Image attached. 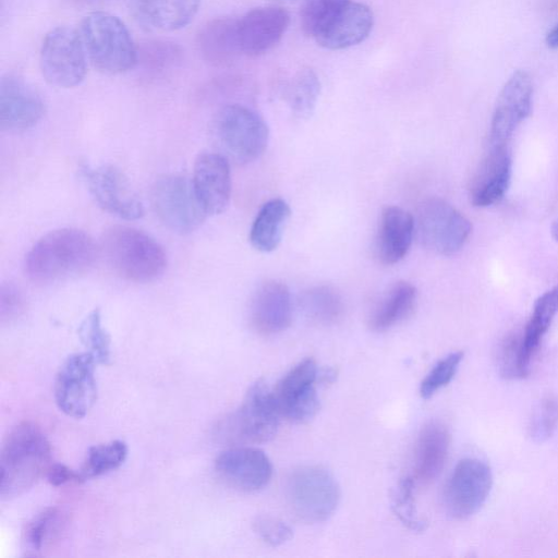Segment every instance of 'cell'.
<instances>
[{"label":"cell","mask_w":558,"mask_h":558,"mask_svg":"<svg viewBox=\"0 0 558 558\" xmlns=\"http://www.w3.org/2000/svg\"><path fill=\"white\" fill-rule=\"evenodd\" d=\"M199 0H134L140 23L148 28L173 31L187 25L198 11Z\"/></svg>","instance_id":"26"},{"label":"cell","mask_w":558,"mask_h":558,"mask_svg":"<svg viewBox=\"0 0 558 558\" xmlns=\"http://www.w3.org/2000/svg\"><path fill=\"white\" fill-rule=\"evenodd\" d=\"M464 353L451 352L439 360L420 385V396L423 399L432 398L439 389L446 387L454 377Z\"/></svg>","instance_id":"38"},{"label":"cell","mask_w":558,"mask_h":558,"mask_svg":"<svg viewBox=\"0 0 558 558\" xmlns=\"http://www.w3.org/2000/svg\"><path fill=\"white\" fill-rule=\"evenodd\" d=\"M450 433L440 421H429L420 430L414 456V481L433 483L441 473L449 451Z\"/></svg>","instance_id":"23"},{"label":"cell","mask_w":558,"mask_h":558,"mask_svg":"<svg viewBox=\"0 0 558 558\" xmlns=\"http://www.w3.org/2000/svg\"><path fill=\"white\" fill-rule=\"evenodd\" d=\"M415 233L414 217L407 210L386 207L380 215L375 238V255L384 265L399 263L408 254Z\"/></svg>","instance_id":"22"},{"label":"cell","mask_w":558,"mask_h":558,"mask_svg":"<svg viewBox=\"0 0 558 558\" xmlns=\"http://www.w3.org/2000/svg\"><path fill=\"white\" fill-rule=\"evenodd\" d=\"M512 157L505 146H490L472 182L470 197L476 207L500 202L511 183Z\"/></svg>","instance_id":"21"},{"label":"cell","mask_w":558,"mask_h":558,"mask_svg":"<svg viewBox=\"0 0 558 558\" xmlns=\"http://www.w3.org/2000/svg\"><path fill=\"white\" fill-rule=\"evenodd\" d=\"M546 44L551 49L558 48V23L548 32Z\"/></svg>","instance_id":"45"},{"label":"cell","mask_w":558,"mask_h":558,"mask_svg":"<svg viewBox=\"0 0 558 558\" xmlns=\"http://www.w3.org/2000/svg\"><path fill=\"white\" fill-rule=\"evenodd\" d=\"M374 16L371 9L350 1L315 39L329 50H340L363 41L371 33Z\"/></svg>","instance_id":"24"},{"label":"cell","mask_w":558,"mask_h":558,"mask_svg":"<svg viewBox=\"0 0 558 558\" xmlns=\"http://www.w3.org/2000/svg\"><path fill=\"white\" fill-rule=\"evenodd\" d=\"M101 248L113 270L132 282H151L162 276L167 267L163 247L135 228H110L102 238Z\"/></svg>","instance_id":"3"},{"label":"cell","mask_w":558,"mask_h":558,"mask_svg":"<svg viewBox=\"0 0 558 558\" xmlns=\"http://www.w3.org/2000/svg\"><path fill=\"white\" fill-rule=\"evenodd\" d=\"M62 525V514L57 508H46L37 513L23 532V546L28 556H37L56 538Z\"/></svg>","instance_id":"33"},{"label":"cell","mask_w":558,"mask_h":558,"mask_svg":"<svg viewBox=\"0 0 558 558\" xmlns=\"http://www.w3.org/2000/svg\"><path fill=\"white\" fill-rule=\"evenodd\" d=\"M45 475L52 486H61L71 481L78 482V473L62 463H51Z\"/></svg>","instance_id":"43"},{"label":"cell","mask_w":558,"mask_h":558,"mask_svg":"<svg viewBox=\"0 0 558 558\" xmlns=\"http://www.w3.org/2000/svg\"><path fill=\"white\" fill-rule=\"evenodd\" d=\"M255 533L268 545L280 546L293 536L292 529L280 519L271 515H258L253 522Z\"/></svg>","instance_id":"41"},{"label":"cell","mask_w":558,"mask_h":558,"mask_svg":"<svg viewBox=\"0 0 558 558\" xmlns=\"http://www.w3.org/2000/svg\"><path fill=\"white\" fill-rule=\"evenodd\" d=\"M82 40L95 68L119 74L136 64L137 47L124 23L106 12H93L82 22Z\"/></svg>","instance_id":"6"},{"label":"cell","mask_w":558,"mask_h":558,"mask_svg":"<svg viewBox=\"0 0 558 558\" xmlns=\"http://www.w3.org/2000/svg\"><path fill=\"white\" fill-rule=\"evenodd\" d=\"M318 366L311 359H304L293 366L272 390L281 416L295 424L311 421L320 409L316 392Z\"/></svg>","instance_id":"13"},{"label":"cell","mask_w":558,"mask_h":558,"mask_svg":"<svg viewBox=\"0 0 558 558\" xmlns=\"http://www.w3.org/2000/svg\"><path fill=\"white\" fill-rule=\"evenodd\" d=\"M290 16L278 7H263L248 11L239 20L242 53L251 57L274 48L288 28Z\"/></svg>","instance_id":"20"},{"label":"cell","mask_w":558,"mask_h":558,"mask_svg":"<svg viewBox=\"0 0 558 558\" xmlns=\"http://www.w3.org/2000/svg\"><path fill=\"white\" fill-rule=\"evenodd\" d=\"M250 323L263 336L286 330L292 320V300L288 287L277 280L260 284L250 305Z\"/></svg>","instance_id":"19"},{"label":"cell","mask_w":558,"mask_h":558,"mask_svg":"<svg viewBox=\"0 0 558 558\" xmlns=\"http://www.w3.org/2000/svg\"><path fill=\"white\" fill-rule=\"evenodd\" d=\"M414 220L421 244L441 255L458 253L466 243L472 229L463 214L438 197L421 203Z\"/></svg>","instance_id":"8"},{"label":"cell","mask_w":558,"mask_h":558,"mask_svg":"<svg viewBox=\"0 0 558 558\" xmlns=\"http://www.w3.org/2000/svg\"><path fill=\"white\" fill-rule=\"evenodd\" d=\"M181 47L169 40H148L137 48L136 64L148 75L166 74L182 61Z\"/></svg>","instance_id":"31"},{"label":"cell","mask_w":558,"mask_h":558,"mask_svg":"<svg viewBox=\"0 0 558 558\" xmlns=\"http://www.w3.org/2000/svg\"><path fill=\"white\" fill-rule=\"evenodd\" d=\"M500 376L506 379H521L529 375L521 356V337L511 335L504 339L497 351Z\"/></svg>","instance_id":"40"},{"label":"cell","mask_w":558,"mask_h":558,"mask_svg":"<svg viewBox=\"0 0 558 558\" xmlns=\"http://www.w3.org/2000/svg\"><path fill=\"white\" fill-rule=\"evenodd\" d=\"M45 113L39 92L23 77L7 74L0 80V129L22 132L35 126Z\"/></svg>","instance_id":"17"},{"label":"cell","mask_w":558,"mask_h":558,"mask_svg":"<svg viewBox=\"0 0 558 558\" xmlns=\"http://www.w3.org/2000/svg\"><path fill=\"white\" fill-rule=\"evenodd\" d=\"M98 257V246L83 230L63 228L41 236L28 251L24 271L39 284L53 283L87 271Z\"/></svg>","instance_id":"1"},{"label":"cell","mask_w":558,"mask_h":558,"mask_svg":"<svg viewBox=\"0 0 558 558\" xmlns=\"http://www.w3.org/2000/svg\"><path fill=\"white\" fill-rule=\"evenodd\" d=\"M202 58L214 66L232 63L242 53L239 38V20L219 17L206 23L197 35Z\"/></svg>","instance_id":"25"},{"label":"cell","mask_w":558,"mask_h":558,"mask_svg":"<svg viewBox=\"0 0 558 558\" xmlns=\"http://www.w3.org/2000/svg\"><path fill=\"white\" fill-rule=\"evenodd\" d=\"M151 207L159 220L180 234L191 233L206 219L192 180L179 174L159 178L150 192Z\"/></svg>","instance_id":"9"},{"label":"cell","mask_w":558,"mask_h":558,"mask_svg":"<svg viewBox=\"0 0 558 558\" xmlns=\"http://www.w3.org/2000/svg\"><path fill=\"white\" fill-rule=\"evenodd\" d=\"M558 312V284L539 295L521 336V356L530 372L531 361Z\"/></svg>","instance_id":"29"},{"label":"cell","mask_w":558,"mask_h":558,"mask_svg":"<svg viewBox=\"0 0 558 558\" xmlns=\"http://www.w3.org/2000/svg\"><path fill=\"white\" fill-rule=\"evenodd\" d=\"M337 378V372L331 367H325L318 369L317 374V384L319 385H329L332 384Z\"/></svg>","instance_id":"44"},{"label":"cell","mask_w":558,"mask_h":558,"mask_svg":"<svg viewBox=\"0 0 558 558\" xmlns=\"http://www.w3.org/2000/svg\"><path fill=\"white\" fill-rule=\"evenodd\" d=\"M291 215V209L282 198L266 202L257 213L250 231L252 246L263 253L275 251Z\"/></svg>","instance_id":"28"},{"label":"cell","mask_w":558,"mask_h":558,"mask_svg":"<svg viewBox=\"0 0 558 558\" xmlns=\"http://www.w3.org/2000/svg\"><path fill=\"white\" fill-rule=\"evenodd\" d=\"M82 170L90 194L104 210L125 220H136L144 215L142 202L118 168L104 165Z\"/></svg>","instance_id":"15"},{"label":"cell","mask_w":558,"mask_h":558,"mask_svg":"<svg viewBox=\"0 0 558 558\" xmlns=\"http://www.w3.org/2000/svg\"><path fill=\"white\" fill-rule=\"evenodd\" d=\"M417 290L408 281L393 283L374 306L368 326L373 331L390 329L409 317L416 304Z\"/></svg>","instance_id":"27"},{"label":"cell","mask_w":558,"mask_h":558,"mask_svg":"<svg viewBox=\"0 0 558 558\" xmlns=\"http://www.w3.org/2000/svg\"><path fill=\"white\" fill-rule=\"evenodd\" d=\"M192 183L207 216L222 213L231 195L229 160L219 153L199 154L194 163Z\"/></svg>","instance_id":"18"},{"label":"cell","mask_w":558,"mask_h":558,"mask_svg":"<svg viewBox=\"0 0 558 558\" xmlns=\"http://www.w3.org/2000/svg\"><path fill=\"white\" fill-rule=\"evenodd\" d=\"M211 135L221 155L235 163L245 165L264 154L269 130L258 113L233 104L222 107L216 113Z\"/></svg>","instance_id":"5"},{"label":"cell","mask_w":558,"mask_h":558,"mask_svg":"<svg viewBox=\"0 0 558 558\" xmlns=\"http://www.w3.org/2000/svg\"><path fill=\"white\" fill-rule=\"evenodd\" d=\"M215 470L229 486L252 493L264 488L272 475V464L260 449L232 446L215 460Z\"/></svg>","instance_id":"16"},{"label":"cell","mask_w":558,"mask_h":558,"mask_svg":"<svg viewBox=\"0 0 558 558\" xmlns=\"http://www.w3.org/2000/svg\"><path fill=\"white\" fill-rule=\"evenodd\" d=\"M415 481L412 476L401 478L391 495V509L400 522L413 532H424L427 521L418 515L414 502Z\"/></svg>","instance_id":"35"},{"label":"cell","mask_w":558,"mask_h":558,"mask_svg":"<svg viewBox=\"0 0 558 558\" xmlns=\"http://www.w3.org/2000/svg\"><path fill=\"white\" fill-rule=\"evenodd\" d=\"M493 486L490 466L483 460H460L445 487L444 502L447 513L453 519H466L485 504Z\"/></svg>","instance_id":"12"},{"label":"cell","mask_w":558,"mask_h":558,"mask_svg":"<svg viewBox=\"0 0 558 558\" xmlns=\"http://www.w3.org/2000/svg\"><path fill=\"white\" fill-rule=\"evenodd\" d=\"M50 444L41 428L22 422L5 436L0 452V496L11 499L32 488L46 474Z\"/></svg>","instance_id":"2"},{"label":"cell","mask_w":558,"mask_h":558,"mask_svg":"<svg viewBox=\"0 0 558 558\" xmlns=\"http://www.w3.org/2000/svg\"><path fill=\"white\" fill-rule=\"evenodd\" d=\"M85 1H99V0H85Z\"/></svg>","instance_id":"48"},{"label":"cell","mask_w":558,"mask_h":558,"mask_svg":"<svg viewBox=\"0 0 558 558\" xmlns=\"http://www.w3.org/2000/svg\"><path fill=\"white\" fill-rule=\"evenodd\" d=\"M81 341L85 344L98 364L110 361V337L101 325L98 310L93 311L83 320L78 329Z\"/></svg>","instance_id":"37"},{"label":"cell","mask_w":558,"mask_h":558,"mask_svg":"<svg viewBox=\"0 0 558 558\" xmlns=\"http://www.w3.org/2000/svg\"><path fill=\"white\" fill-rule=\"evenodd\" d=\"M280 416L274 392L257 380L239 409L218 423L215 437L230 446L266 442L276 436Z\"/></svg>","instance_id":"4"},{"label":"cell","mask_w":558,"mask_h":558,"mask_svg":"<svg viewBox=\"0 0 558 558\" xmlns=\"http://www.w3.org/2000/svg\"><path fill=\"white\" fill-rule=\"evenodd\" d=\"M86 50L82 37L70 27L59 26L44 38L40 70L45 80L57 87L80 85L86 75Z\"/></svg>","instance_id":"10"},{"label":"cell","mask_w":558,"mask_h":558,"mask_svg":"<svg viewBox=\"0 0 558 558\" xmlns=\"http://www.w3.org/2000/svg\"><path fill=\"white\" fill-rule=\"evenodd\" d=\"M351 0H306L301 11L303 32L316 38Z\"/></svg>","instance_id":"36"},{"label":"cell","mask_w":558,"mask_h":558,"mask_svg":"<svg viewBox=\"0 0 558 558\" xmlns=\"http://www.w3.org/2000/svg\"><path fill=\"white\" fill-rule=\"evenodd\" d=\"M320 82L311 69L300 70L286 90V100L292 113L301 119L308 118L316 107Z\"/></svg>","instance_id":"34"},{"label":"cell","mask_w":558,"mask_h":558,"mask_svg":"<svg viewBox=\"0 0 558 558\" xmlns=\"http://www.w3.org/2000/svg\"><path fill=\"white\" fill-rule=\"evenodd\" d=\"M128 446L122 440H112L88 449L80 469L78 482L107 474L123 464L128 457Z\"/></svg>","instance_id":"32"},{"label":"cell","mask_w":558,"mask_h":558,"mask_svg":"<svg viewBox=\"0 0 558 558\" xmlns=\"http://www.w3.org/2000/svg\"><path fill=\"white\" fill-rule=\"evenodd\" d=\"M300 306L307 319L322 326L336 324L344 313L340 293L325 284L304 291L300 298Z\"/></svg>","instance_id":"30"},{"label":"cell","mask_w":558,"mask_h":558,"mask_svg":"<svg viewBox=\"0 0 558 558\" xmlns=\"http://www.w3.org/2000/svg\"><path fill=\"white\" fill-rule=\"evenodd\" d=\"M551 236L558 241V218L551 223L550 227Z\"/></svg>","instance_id":"46"},{"label":"cell","mask_w":558,"mask_h":558,"mask_svg":"<svg viewBox=\"0 0 558 558\" xmlns=\"http://www.w3.org/2000/svg\"><path fill=\"white\" fill-rule=\"evenodd\" d=\"M25 308V299L12 282H3L0 286V318L1 322H11L17 318Z\"/></svg>","instance_id":"42"},{"label":"cell","mask_w":558,"mask_h":558,"mask_svg":"<svg viewBox=\"0 0 558 558\" xmlns=\"http://www.w3.org/2000/svg\"><path fill=\"white\" fill-rule=\"evenodd\" d=\"M89 352L74 353L60 366L54 379V400L65 415L82 418L97 400L95 367Z\"/></svg>","instance_id":"11"},{"label":"cell","mask_w":558,"mask_h":558,"mask_svg":"<svg viewBox=\"0 0 558 558\" xmlns=\"http://www.w3.org/2000/svg\"><path fill=\"white\" fill-rule=\"evenodd\" d=\"M276 2H293V1H298V0H274Z\"/></svg>","instance_id":"47"},{"label":"cell","mask_w":558,"mask_h":558,"mask_svg":"<svg viewBox=\"0 0 558 558\" xmlns=\"http://www.w3.org/2000/svg\"><path fill=\"white\" fill-rule=\"evenodd\" d=\"M533 84L522 70L508 78L496 101L490 122V146H505L532 110Z\"/></svg>","instance_id":"14"},{"label":"cell","mask_w":558,"mask_h":558,"mask_svg":"<svg viewBox=\"0 0 558 558\" xmlns=\"http://www.w3.org/2000/svg\"><path fill=\"white\" fill-rule=\"evenodd\" d=\"M287 497L295 515L307 523L323 522L336 511L340 487L335 476L320 465H302L287 482Z\"/></svg>","instance_id":"7"},{"label":"cell","mask_w":558,"mask_h":558,"mask_svg":"<svg viewBox=\"0 0 558 558\" xmlns=\"http://www.w3.org/2000/svg\"><path fill=\"white\" fill-rule=\"evenodd\" d=\"M558 426V398L553 395L544 397L532 415L529 430L537 444L548 440Z\"/></svg>","instance_id":"39"}]
</instances>
